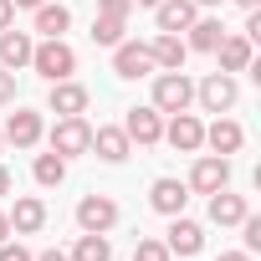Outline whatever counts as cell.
I'll return each mask as SVG.
<instances>
[{"mask_svg": "<svg viewBox=\"0 0 261 261\" xmlns=\"http://www.w3.org/2000/svg\"><path fill=\"white\" fill-rule=\"evenodd\" d=\"M31 67H36L46 82H62V77H72V72H77V51H72L62 36H51V41H41V46L31 51Z\"/></svg>", "mask_w": 261, "mask_h": 261, "instance_id": "1", "label": "cell"}, {"mask_svg": "<svg viewBox=\"0 0 261 261\" xmlns=\"http://www.w3.org/2000/svg\"><path fill=\"white\" fill-rule=\"evenodd\" d=\"M195 102V82L185 72H159L154 77V108L159 113H185Z\"/></svg>", "mask_w": 261, "mask_h": 261, "instance_id": "2", "label": "cell"}, {"mask_svg": "<svg viewBox=\"0 0 261 261\" xmlns=\"http://www.w3.org/2000/svg\"><path fill=\"white\" fill-rule=\"evenodd\" d=\"M123 134H128V144H159L164 139V113L149 102V108H128V118H123Z\"/></svg>", "mask_w": 261, "mask_h": 261, "instance_id": "3", "label": "cell"}, {"mask_svg": "<svg viewBox=\"0 0 261 261\" xmlns=\"http://www.w3.org/2000/svg\"><path fill=\"white\" fill-rule=\"evenodd\" d=\"M195 97L205 102V113H230V108H236V97H241V87H236V77H230V72H210V77L195 87Z\"/></svg>", "mask_w": 261, "mask_h": 261, "instance_id": "4", "label": "cell"}, {"mask_svg": "<svg viewBox=\"0 0 261 261\" xmlns=\"http://www.w3.org/2000/svg\"><path fill=\"white\" fill-rule=\"evenodd\" d=\"M225 185H230V159H225V154L195 159V169H190V190H195V195H215V190H225Z\"/></svg>", "mask_w": 261, "mask_h": 261, "instance_id": "5", "label": "cell"}, {"mask_svg": "<svg viewBox=\"0 0 261 261\" xmlns=\"http://www.w3.org/2000/svg\"><path fill=\"white\" fill-rule=\"evenodd\" d=\"M77 225L108 236V230L118 225V205H113L108 195H82V200H77Z\"/></svg>", "mask_w": 261, "mask_h": 261, "instance_id": "6", "label": "cell"}, {"mask_svg": "<svg viewBox=\"0 0 261 261\" xmlns=\"http://www.w3.org/2000/svg\"><path fill=\"white\" fill-rule=\"evenodd\" d=\"M113 72L128 77V82H134V77H149V72H154V51H149L144 41H118V46H113Z\"/></svg>", "mask_w": 261, "mask_h": 261, "instance_id": "7", "label": "cell"}, {"mask_svg": "<svg viewBox=\"0 0 261 261\" xmlns=\"http://www.w3.org/2000/svg\"><path fill=\"white\" fill-rule=\"evenodd\" d=\"M87 144H92V128H87L82 118H57V128H51V154L72 159V154H87Z\"/></svg>", "mask_w": 261, "mask_h": 261, "instance_id": "8", "label": "cell"}, {"mask_svg": "<svg viewBox=\"0 0 261 261\" xmlns=\"http://www.w3.org/2000/svg\"><path fill=\"white\" fill-rule=\"evenodd\" d=\"M164 139L179 149V154H195L200 144H205V123L185 108V113H169V128H164Z\"/></svg>", "mask_w": 261, "mask_h": 261, "instance_id": "9", "label": "cell"}, {"mask_svg": "<svg viewBox=\"0 0 261 261\" xmlns=\"http://www.w3.org/2000/svg\"><path fill=\"white\" fill-rule=\"evenodd\" d=\"M46 108H51L57 118H82V113H87V87H82V82H72V77H62V82H51Z\"/></svg>", "mask_w": 261, "mask_h": 261, "instance_id": "10", "label": "cell"}, {"mask_svg": "<svg viewBox=\"0 0 261 261\" xmlns=\"http://www.w3.org/2000/svg\"><path fill=\"white\" fill-rule=\"evenodd\" d=\"M169 256H200V246H205V230L195 225V220H185V215H169Z\"/></svg>", "mask_w": 261, "mask_h": 261, "instance_id": "11", "label": "cell"}, {"mask_svg": "<svg viewBox=\"0 0 261 261\" xmlns=\"http://www.w3.org/2000/svg\"><path fill=\"white\" fill-rule=\"evenodd\" d=\"M6 144H16V149H31V144H41V113H31V108H16V113L6 118Z\"/></svg>", "mask_w": 261, "mask_h": 261, "instance_id": "12", "label": "cell"}, {"mask_svg": "<svg viewBox=\"0 0 261 261\" xmlns=\"http://www.w3.org/2000/svg\"><path fill=\"white\" fill-rule=\"evenodd\" d=\"M31 51H36V41L26 36V31H0V67L6 72H21V67H31Z\"/></svg>", "mask_w": 261, "mask_h": 261, "instance_id": "13", "label": "cell"}, {"mask_svg": "<svg viewBox=\"0 0 261 261\" xmlns=\"http://www.w3.org/2000/svg\"><path fill=\"white\" fill-rule=\"evenodd\" d=\"M200 16V6H195V0H159V6H154V21H159V31H190V21Z\"/></svg>", "mask_w": 261, "mask_h": 261, "instance_id": "14", "label": "cell"}, {"mask_svg": "<svg viewBox=\"0 0 261 261\" xmlns=\"http://www.w3.org/2000/svg\"><path fill=\"white\" fill-rule=\"evenodd\" d=\"M185 200H190V185H179V179H154V190H149V205L159 215H185Z\"/></svg>", "mask_w": 261, "mask_h": 261, "instance_id": "15", "label": "cell"}, {"mask_svg": "<svg viewBox=\"0 0 261 261\" xmlns=\"http://www.w3.org/2000/svg\"><path fill=\"white\" fill-rule=\"evenodd\" d=\"M6 220H11V230H16V236H36V230L46 225V205H41L36 195H21V200H16V210H11Z\"/></svg>", "mask_w": 261, "mask_h": 261, "instance_id": "16", "label": "cell"}, {"mask_svg": "<svg viewBox=\"0 0 261 261\" xmlns=\"http://www.w3.org/2000/svg\"><path fill=\"white\" fill-rule=\"evenodd\" d=\"M149 51H154V67H159V72H185V57H190V46H185L174 31H159V41H154Z\"/></svg>", "mask_w": 261, "mask_h": 261, "instance_id": "17", "label": "cell"}, {"mask_svg": "<svg viewBox=\"0 0 261 261\" xmlns=\"http://www.w3.org/2000/svg\"><path fill=\"white\" fill-rule=\"evenodd\" d=\"M87 149H97V159H102V164H123L134 144H128V134H123V128H97Z\"/></svg>", "mask_w": 261, "mask_h": 261, "instance_id": "18", "label": "cell"}, {"mask_svg": "<svg viewBox=\"0 0 261 261\" xmlns=\"http://www.w3.org/2000/svg\"><path fill=\"white\" fill-rule=\"evenodd\" d=\"M205 144H210L215 154H236V149L246 144V134H241V123H236V118H215V123L205 128Z\"/></svg>", "mask_w": 261, "mask_h": 261, "instance_id": "19", "label": "cell"}, {"mask_svg": "<svg viewBox=\"0 0 261 261\" xmlns=\"http://www.w3.org/2000/svg\"><path fill=\"white\" fill-rule=\"evenodd\" d=\"M215 57H220V72H251V41L246 36H220Z\"/></svg>", "mask_w": 261, "mask_h": 261, "instance_id": "20", "label": "cell"}, {"mask_svg": "<svg viewBox=\"0 0 261 261\" xmlns=\"http://www.w3.org/2000/svg\"><path fill=\"white\" fill-rule=\"evenodd\" d=\"M210 220H215V225H241V220H246V200L230 195V190H215V195H210Z\"/></svg>", "mask_w": 261, "mask_h": 261, "instance_id": "21", "label": "cell"}, {"mask_svg": "<svg viewBox=\"0 0 261 261\" xmlns=\"http://www.w3.org/2000/svg\"><path fill=\"white\" fill-rule=\"evenodd\" d=\"M220 36H225V26H220V21L195 16V21H190V41H185V46H190V51H215V46H220Z\"/></svg>", "mask_w": 261, "mask_h": 261, "instance_id": "22", "label": "cell"}, {"mask_svg": "<svg viewBox=\"0 0 261 261\" xmlns=\"http://www.w3.org/2000/svg\"><path fill=\"white\" fill-rule=\"evenodd\" d=\"M67 26H72V11H67V6H51V0H41V6H36V31H41L46 41L62 36Z\"/></svg>", "mask_w": 261, "mask_h": 261, "instance_id": "23", "label": "cell"}, {"mask_svg": "<svg viewBox=\"0 0 261 261\" xmlns=\"http://www.w3.org/2000/svg\"><path fill=\"white\" fill-rule=\"evenodd\" d=\"M31 174H36V185H41V190H51V185H62V179H67V159H62V154H36Z\"/></svg>", "mask_w": 261, "mask_h": 261, "instance_id": "24", "label": "cell"}, {"mask_svg": "<svg viewBox=\"0 0 261 261\" xmlns=\"http://www.w3.org/2000/svg\"><path fill=\"white\" fill-rule=\"evenodd\" d=\"M72 261H113V241H108V236H97V230H82V241H77Z\"/></svg>", "mask_w": 261, "mask_h": 261, "instance_id": "25", "label": "cell"}, {"mask_svg": "<svg viewBox=\"0 0 261 261\" xmlns=\"http://www.w3.org/2000/svg\"><path fill=\"white\" fill-rule=\"evenodd\" d=\"M123 31H128L123 16H97V21H92V41H97V46H118Z\"/></svg>", "mask_w": 261, "mask_h": 261, "instance_id": "26", "label": "cell"}, {"mask_svg": "<svg viewBox=\"0 0 261 261\" xmlns=\"http://www.w3.org/2000/svg\"><path fill=\"white\" fill-rule=\"evenodd\" d=\"M134 261H169V246L164 241H139L134 246Z\"/></svg>", "mask_w": 261, "mask_h": 261, "instance_id": "27", "label": "cell"}, {"mask_svg": "<svg viewBox=\"0 0 261 261\" xmlns=\"http://www.w3.org/2000/svg\"><path fill=\"white\" fill-rule=\"evenodd\" d=\"M241 230H246V251H261V215H251V210H246Z\"/></svg>", "mask_w": 261, "mask_h": 261, "instance_id": "28", "label": "cell"}, {"mask_svg": "<svg viewBox=\"0 0 261 261\" xmlns=\"http://www.w3.org/2000/svg\"><path fill=\"white\" fill-rule=\"evenodd\" d=\"M128 11H134V0H97V16H123L128 21Z\"/></svg>", "mask_w": 261, "mask_h": 261, "instance_id": "29", "label": "cell"}, {"mask_svg": "<svg viewBox=\"0 0 261 261\" xmlns=\"http://www.w3.org/2000/svg\"><path fill=\"white\" fill-rule=\"evenodd\" d=\"M0 261H31L26 246H11V241H0Z\"/></svg>", "mask_w": 261, "mask_h": 261, "instance_id": "30", "label": "cell"}, {"mask_svg": "<svg viewBox=\"0 0 261 261\" xmlns=\"http://www.w3.org/2000/svg\"><path fill=\"white\" fill-rule=\"evenodd\" d=\"M11 97H16V72L0 67V102H11Z\"/></svg>", "mask_w": 261, "mask_h": 261, "instance_id": "31", "label": "cell"}, {"mask_svg": "<svg viewBox=\"0 0 261 261\" xmlns=\"http://www.w3.org/2000/svg\"><path fill=\"white\" fill-rule=\"evenodd\" d=\"M11 21H16V6H11V0H0V31H6Z\"/></svg>", "mask_w": 261, "mask_h": 261, "instance_id": "32", "label": "cell"}, {"mask_svg": "<svg viewBox=\"0 0 261 261\" xmlns=\"http://www.w3.org/2000/svg\"><path fill=\"white\" fill-rule=\"evenodd\" d=\"M31 261H72L67 251H41V256H31Z\"/></svg>", "mask_w": 261, "mask_h": 261, "instance_id": "33", "label": "cell"}, {"mask_svg": "<svg viewBox=\"0 0 261 261\" xmlns=\"http://www.w3.org/2000/svg\"><path fill=\"white\" fill-rule=\"evenodd\" d=\"M6 195H11V169L0 164V200H6Z\"/></svg>", "mask_w": 261, "mask_h": 261, "instance_id": "34", "label": "cell"}, {"mask_svg": "<svg viewBox=\"0 0 261 261\" xmlns=\"http://www.w3.org/2000/svg\"><path fill=\"white\" fill-rule=\"evenodd\" d=\"M220 261H251V251H225Z\"/></svg>", "mask_w": 261, "mask_h": 261, "instance_id": "35", "label": "cell"}, {"mask_svg": "<svg viewBox=\"0 0 261 261\" xmlns=\"http://www.w3.org/2000/svg\"><path fill=\"white\" fill-rule=\"evenodd\" d=\"M0 241H11V220H6V210H0Z\"/></svg>", "mask_w": 261, "mask_h": 261, "instance_id": "36", "label": "cell"}, {"mask_svg": "<svg viewBox=\"0 0 261 261\" xmlns=\"http://www.w3.org/2000/svg\"><path fill=\"white\" fill-rule=\"evenodd\" d=\"M236 6H246V11H261V0H236Z\"/></svg>", "mask_w": 261, "mask_h": 261, "instance_id": "37", "label": "cell"}, {"mask_svg": "<svg viewBox=\"0 0 261 261\" xmlns=\"http://www.w3.org/2000/svg\"><path fill=\"white\" fill-rule=\"evenodd\" d=\"M11 6H31V11H36V6H41V0H11Z\"/></svg>", "mask_w": 261, "mask_h": 261, "instance_id": "38", "label": "cell"}, {"mask_svg": "<svg viewBox=\"0 0 261 261\" xmlns=\"http://www.w3.org/2000/svg\"><path fill=\"white\" fill-rule=\"evenodd\" d=\"M134 6H159V0H134Z\"/></svg>", "mask_w": 261, "mask_h": 261, "instance_id": "39", "label": "cell"}, {"mask_svg": "<svg viewBox=\"0 0 261 261\" xmlns=\"http://www.w3.org/2000/svg\"><path fill=\"white\" fill-rule=\"evenodd\" d=\"M195 6H220V0H195Z\"/></svg>", "mask_w": 261, "mask_h": 261, "instance_id": "40", "label": "cell"}, {"mask_svg": "<svg viewBox=\"0 0 261 261\" xmlns=\"http://www.w3.org/2000/svg\"><path fill=\"white\" fill-rule=\"evenodd\" d=\"M0 149H6V134H0Z\"/></svg>", "mask_w": 261, "mask_h": 261, "instance_id": "41", "label": "cell"}]
</instances>
